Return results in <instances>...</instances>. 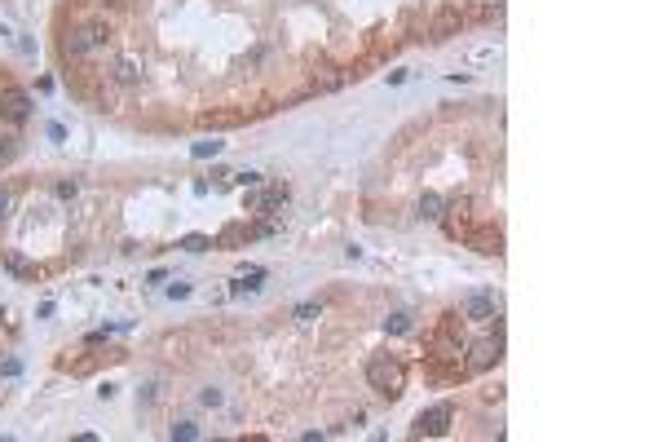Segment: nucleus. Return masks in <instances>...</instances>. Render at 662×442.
<instances>
[{"mask_svg":"<svg viewBox=\"0 0 662 442\" xmlns=\"http://www.w3.org/2000/svg\"><path fill=\"white\" fill-rule=\"evenodd\" d=\"M111 22H80V27H67L62 31V40H58V49H62V58L71 62V58H89V53H98V49H106L111 44Z\"/></svg>","mask_w":662,"mask_h":442,"instance_id":"f257e3e1","label":"nucleus"},{"mask_svg":"<svg viewBox=\"0 0 662 442\" xmlns=\"http://www.w3.org/2000/svg\"><path fill=\"white\" fill-rule=\"evenodd\" d=\"M367 380H371V389L380 393V398H402V389H406V367H402V358L397 354H376L367 363Z\"/></svg>","mask_w":662,"mask_h":442,"instance_id":"f03ea898","label":"nucleus"},{"mask_svg":"<svg viewBox=\"0 0 662 442\" xmlns=\"http://www.w3.org/2000/svg\"><path fill=\"white\" fill-rule=\"evenodd\" d=\"M499 358H503V323H499V314H495V323H490L486 337L473 341V345H464V372H468V376L490 372Z\"/></svg>","mask_w":662,"mask_h":442,"instance_id":"7ed1b4c3","label":"nucleus"},{"mask_svg":"<svg viewBox=\"0 0 662 442\" xmlns=\"http://www.w3.org/2000/svg\"><path fill=\"white\" fill-rule=\"evenodd\" d=\"M451 420H455V407H451V402H433L428 411L415 416V429H411V434H415V438H442V434H451Z\"/></svg>","mask_w":662,"mask_h":442,"instance_id":"20e7f679","label":"nucleus"},{"mask_svg":"<svg viewBox=\"0 0 662 442\" xmlns=\"http://www.w3.org/2000/svg\"><path fill=\"white\" fill-rule=\"evenodd\" d=\"M460 314L468 318V323H490V318L499 314V292H490V288L468 292V296H464V305H460Z\"/></svg>","mask_w":662,"mask_h":442,"instance_id":"39448f33","label":"nucleus"},{"mask_svg":"<svg viewBox=\"0 0 662 442\" xmlns=\"http://www.w3.org/2000/svg\"><path fill=\"white\" fill-rule=\"evenodd\" d=\"M464 31V9L460 5H442L437 14H433V22H424V35L428 40H451V35Z\"/></svg>","mask_w":662,"mask_h":442,"instance_id":"423d86ee","label":"nucleus"},{"mask_svg":"<svg viewBox=\"0 0 662 442\" xmlns=\"http://www.w3.org/2000/svg\"><path fill=\"white\" fill-rule=\"evenodd\" d=\"M0 115H5L9 124H27L31 119V93L18 89V85H5L0 89Z\"/></svg>","mask_w":662,"mask_h":442,"instance_id":"0eeeda50","label":"nucleus"},{"mask_svg":"<svg viewBox=\"0 0 662 442\" xmlns=\"http://www.w3.org/2000/svg\"><path fill=\"white\" fill-rule=\"evenodd\" d=\"M287 199H292V186H287V182H274L270 190H252V195H247V208H252V212H274V208H283Z\"/></svg>","mask_w":662,"mask_h":442,"instance_id":"6e6552de","label":"nucleus"},{"mask_svg":"<svg viewBox=\"0 0 662 442\" xmlns=\"http://www.w3.org/2000/svg\"><path fill=\"white\" fill-rule=\"evenodd\" d=\"M111 80L119 89H137L141 85V62H137V58H119V62L111 67Z\"/></svg>","mask_w":662,"mask_h":442,"instance_id":"1a4fd4ad","label":"nucleus"},{"mask_svg":"<svg viewBox=\"0 0 662 442\" xmlns=\"http://www.w3.org/2000/svg\"><path fill=\"white\" fill-rule=\"evenodd\" d=\"M349 85V71L345 67H322V76H314V85H309V93H336Z\"/></svg>","mask_w":662,"mask_h":442,"instance_id":"9d476101","label":"nucleus"},{"mask_svg":"<svg viewBox=\"0 0 662 442\" xmlns=\"http://www.w3.org/2000/svg\"><path fill=\"white\" fill-rule=\"evenodd\" d=\"M411 328H415V314H411V309H393V314L384 318V332H389V337H406Z\"/></svg>","mask_w":662,"mask_h":442,"instance_id":"9b49d317","label":"nucleus"},{"mask_svg":"<svg viewBox=\"0 0 662 442\" xmlns=\"http://www.w3.org/2000/svg\"><path fill=\"white\" fill-rule=\"evenodd\" d=\"M442 208H446V199H442L437 190H424V195H419V217L442 221Z\"/></svg>","mask_w":662,"mask_h":442,"instance_id":"f8f14e48","label":"nucleus"},{"mask_svg":"<svg viewBox=\"0 0 662 442\" xmlns=\"http://www.w3.org/2000/svg\"><path fill=\"white\" fill-rule=\"evenodd\" d=\"M53 195L67 204V199H76V195H80V182H76V177H58V182H53Z\"/></svg>","mask_w":662,"mask_h":442,"instance_id":"ddd939ff","label":"nucleus"},{"mask_svg":"<svg viewBox=\"0 0 662 442\" xmlns=\"http://www.w3.org/2000/svg\"><path fill=\"white\" fill-rule=\"evenodd\" d=\"M221 146H225V142H216V137H212V142H195V146H190V155H195V160H216V155H221Z\"/></svg>","mask_w":662,"mask_h":442,"instance_id":"4468645a","label":"nucleus"},{"mask_svg":"<svg viewBox=\"0 0 662 442\" xmlns=\"http://www.w3.org/2000/svg\"><path fill=\"white\" fill-rule=\"evenodd\" d=\"M318 314H322V301H300V305L292 309V318H300V323H314Z\"/></svg>","mask_w":662,"mask_h":442,"instance_id":"2eb2a0df","label":"nucleus"},{"mask_svg":"<svg viewBox=\"0 0 662 442\" xmlns=\"http://www.w3.org/2000/svg\"><path fill=\"white\" fill-rule=\"evenodd\" d=\"M468 5H477V18H499L503 14V0H468Z\"/></svg>","mask_w":662,"mask_h":442,"instance_id":"dca6fc26","label":"nucleus"},{"mask_svg":"<svg viewBox=\"0 0 662 442\" xmlns=\"http://www.w3.org/2000/svg\"><path fill=\"white\" fill-rule=\"evenodd\" d=\"M177 248H186V253H208V248H212V239H208V235H186Z\"/></svg>","mask_w":662,"mask_h":442,"instance_id":"f3484780","label":"nucleus"},{"mask_svg":"<svg viewBox=\"0 0 662 442\" xmlns=\"http://www.w3.org/2000/svg\"><path fill=\"white\" fill-rule=\"evenodd\" d=\"M168 434H173V438H182V442H195V438H199V425L182 420V425H173V429H168Z\"/></svg>","mask_w":662,"mask_h":442,"instance_id":"a211bd4d","label":"nucleus"},{"mask_svg":"<svg viewBox=\"0 0 662 442\" xmlns=\"http://www.w3.org/2000/svg\"><path fill=\"white\" fill-rule=\"evenodd\" d=\"M14 155H18V142H14V133H5L0 137V164H9Z\"/></svg>","mask_w":662,"mask_h":442,"instance_id":"6ab92c4d","label":"nucleus"},{"mask_svg":"<svg viewBox=\"0 0 662 442\" xmlns=\"http://www.w3.org/2000/svg\"><path fill=\"white\" fill-rule=\"evenodd\" d=\"M234 119L238 115H225V111L221 115H203V128H225V124H234Z\"/></svg>","mask_w":662,"mask_h":442,"instance_id":"aec40b11","label":"nucleus"},{"mask_svg":"<svg viewBox=\"0 0 662 442\" xmlns=\"http://www.w3.org/2000/svg\"><path fill=\"white\" fill-rule=\"evenodd\" d=\"M199 402H203V407H221V402H225V393H221V389H203V393H199Z\"/></svg>","mask_w":662,"mask_h":442,"instance_id":"412c9836","label":"nucleus"},{"mask_svg":"<svg viewBox=\"0 0 662 442\" xmlns=\"http://www.w3.org/2000/svg\"><path fill=\"white\" fill-rule=\"evenodd\" d=\"M168 296H173V301H186V296H190V283H182V279L168 283Z\"/></svg>","mask_w":662,"mask_h":442,"instance_id":"4be33fe9","label":"nucleus"},{"mask_svg":"<svg viewBox=\"0 0 662 442\" xmlns=\"http://www.w3.org/2000/svg\"><path fill=\"white\" fill-rule=\"evenodd\" d=\"M238 186H261V173H230Z\"/></svg>","mask_w":662,"mask_h":442,"instance_id":"5701e85b","label":"nucleus"},{"mask_svg":"<svg viewBox=\"0 0 662 442\" xmlns=\"http://www.w3.org/2000/svg\"><path fill=\"white\" fill-rule=\"evenodd\" d=\"M9 208H14V190H5V186H0V217H5Z\"/></svg>","mask_w":662,"mask_h":442,"instance_id":"b1692460","label":"nucleus"},{"mask_svg":"<svg viewBox=\"0 0 662 442\" xmlns=\"http://www.w3.org/2000/svg\"><path fill=\"white\" fill-rule=\"evenodd\" d=\"M0 372H5V376H18L22 363H18V358H5V367H0Z\"/></svg>","mask_w":662,"mask_h":442,"instance_id":"393cba45","label":"nucleus"}]
</instances>
